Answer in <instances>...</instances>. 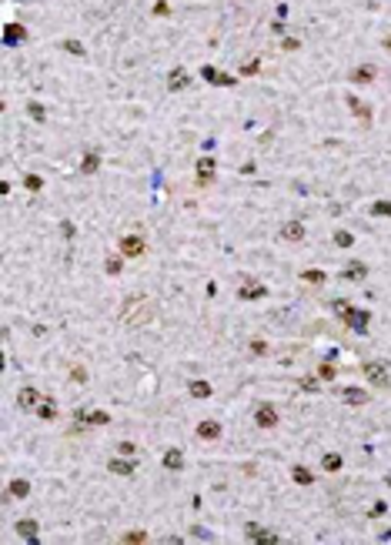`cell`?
Here are the masks:
<instances>
[{
    "label": "cell",
    "mask_w": 391,
    "mask_h": 545,
    "mask_svg": "<svg viewBox=\"0 0 391 545\" xmlns=\"http://www.w3.org/2000/svg\"><path fill=\"white\" fill-rule=\"evenodd\" d=\"M351 107H354V114H358V117H371V107L358 104V101H351Z\"/></svg>",
    "instance_id": "1f68e13d"
},
{
    "label": "cell",
    "mask_w": 391,
    "mask_h": 545,
    "mask_svg": "<svg viewBox=\"0 0 391 545\" xmlns=\"http://www.w3.org/2000/svg\"><path fill=\"white\" fill-rule=\"evenodd\" d=\"M384 485H388V489H391V475H388V478H384Z\"/></svg>",
    "instance_id": "ab89813d"
},
{
    "label": "cell",
    "mask_w": 391,
    "mask_h": 545,
    "mask_svg": "<svg viewBox=\"0 0 391 545\" xmlns=\"http://www.w3.org/2000/svg\"><path fill=\"white\" fill-rule=\"evenodd\" d=\"M341 274H344V278H348V281H365V274H368V268H365V265H361V261H351V265L344 268V271H341Z\"/></svg>",
    "instance_id": "2e32d148"
},
{
    "label": "cell",
    "mask_w": 391,
    "mask_h": 545,
    "mask_svg": "<svg viewBox=\"0 0 391 545\" xmlns=\"http://www.w3.org/2000/svg\"><path fill=\"white\" fill-rule=\"evenodd\" d=\"M120 254H124V258H141L144 254V238H137V234H124V238H120Z\"/></svg>",
    "instance_id": "7a4b0ae2"
},
{
    "label": "cell",
    "mask_w": 391,
    "mask_h": 545,
    "mask_svg": "<svg viewBox=\"0 0 391 545\" xmlns=\"http://www.w3.org/2000/svg\"><path fill=\"white\" fill-rule=\"evenodd\" d=\"M187 392H191L194 398H211V381H204V378H194L191 385H187Z\"/></svg>",
    "instance_id": "9a60e30c"
},
{
    "label": "cell",
    "mask_w": 391,
    "mask_h": 545,
    "mask_svg": "<svg viewBox=\"0 0 391 545\" xmlns=\"http://www.w3.org/2000/svg\"><path fill=\"white\" fill-rule=\"evenodd\" d=\"M24 184H27V191H40V187H44V181H40L37 174H30V177H24Z\"/></svg>",
    "instance_id": "83f0119b"
},
{
    "label": "cell",
    "mask_w": 391,
    "mask_h": 545,
    "mask_svg": "<svg viewBox=\"0 0 391 545\" xmlns=\"http://www.w3.org/2000/svg\"><path fill=\"white\" fill-rule=\"evenodd\" d=\"M371 214H378V217H391V201H375V204H371Z\"/></svg>",
    "instance_id": "484cf974"
},
{
    "label": "cell",
    "mask_w": 391,
    "mask_h": 545,
    "mask_svg": "<svg viewBox=\"0 0 391 545\" xmlns=\"http://www.w3.org/2000/svg\"><path fill=\"white\" fill-rule=\"evenodd\" d=\"M107 468H111L114 475H134V468H137V462H134V455H124V458H111L107 462Z\"/></svg>",
    "instance_id": "277c9868"
},
{
    "label": "cell",
    "mask_w": 391,
    "mask_h": 545,
    "mask_svg": "<svg viewBox=\"0 0 391 545\" xmlns=\"http://www.w3.org/2000/svg\"><path fill=\"white\" fill-rule=\"evenodd\" d=\"M71 378L74 381H87V368H71Z\"/></svg>",
    "instance_id": "d6a6232c"
},
{
    "label": "cell",
    "mask_w": 391,
    "mask_h": 545,
    "mask_svg": "<svg viewBox=\"0 0 391 545\" xmlns=\"http://www.w3.org/2000/svg\"><path fill=\"white\" fill-rule=\"evenodd\" d=\"M344 405H354V408H358V405H368V392L365 388H344Z\"/></svg>",
    "instance_id": "9c48e42d"
},
{
    "label": "cell",
    "mask_w": 391,
    "mask_h": 545,
    "mask_svg": "<svg viewBox=\"0 0 391 545\" xmlns=\"http://www.w3.org/2000/svg\"><path fill=\"white\" fill-rule=\"evenodd\" d=\"M17 535H24L27 542H40V538H37V522L20 519V522H17Z\"/></svg>",
    "instance_id": "7c38bea8"
},
{
    "label": "cell",
    "mask_w": 391,
    "mask_h": 545,
    "mask_svg": "<svg viewBox=\"0 0 391 545\" xmlns=\"http://www.w3.org/2000/svg\"><path fill=\"white\" fill-rule=\"evenodd\" d=\"M384 512H388V505H384V502H375V508H371V519H381Z\"/></svg>",
    "instance_id": "836d02e7"
},
{
    "label": "cell",
    "mask_w": 391,
    "mask_h": 545,
    "mask_svg": "<svg viewBox=\"0 0 391 545\" xmlns=\"http://www.w3.org/2000/svg\"><path fill=\"white\" fill-rule=\"evenodd\" d=\"M160 462H164V468H171V472H181L184 468V452L181 448H168Z\"/></svg>",
    "instance_id": "8992f818"
},
{
    "label": "cell",
    "mask_w": 391,
    "mask_h": 545,
    "mask_svg": "<svg viewBox=\"0 0 391 545\" xmlns=\"http://www.w3.org/2000/svg\"><path fill=\"white\" fill-rule=\"evenodd\" d=\"M27 111H30V117H34V120H44V107H40V104H30Z\"/></svg>",
    "instance_id": "e575fe53"
},
{
    "label": "cell",
    "mask_w": 391,
    "mask_h": 545,
    "mask_svg": "<svg viewBox=\"0 0 391 545\" xmlns=\"http://www.w3.org/2000/svg\"><path fill=\"white\" fill-rule=\"evenodd\" d=\"M384 47H388V50H391V37H388V40H384Z\"/></svg>",
    "instance_id": "f35d334b"
},
{
    "label": "cell",
    "mask_w": 391,
    "mask_h": 545,
    "mask_svg": "<svg viewBox=\"0 0 391 545\" xmlns=\"http://www.w3.org/2000/svg\"><path fill=\"white\" fill-rule=\"evenodd\" d=\"M341 455H338V452H328L324 458H321V468H324V472H341Z\"/></svg>",
    "instance_id": "e0dca14e"
},
{
    "label": "cell",
    "mask_w": 391,
    "mask_h": 545,
    "mask_svg": "<svg viewBox=\"0 0 391 545\" xmlns=\"http://www.w3.org/2000/svg\"><path fill=\"white\" fill-rule=\"evenodd\" d=\"M64 50H71V54H84V44H80V40H64Z\"/></svg>",
    "instance_id": "f1b7e54d"
},
{
    "label": "cell",
    "mask_w": 391,
    "mask_h": 545,
    "mask_svg": "<svg viewBox=\"0 0 391 545\" xmlns=\"http://www.w3.org/2000/svg\"><path fill=\"white\" fill-rule=\"evenodd\" d=\"M281 238L284 241H301L304 238V225L301 221H287V225L281 228Z\"/></svg>",
    "instance_id": "30bf717a"
},
{
    "label": "cell",
    "mask_w": 391,
    "mask_h": 545,
    "mask_svg": "<svg viewBox=\"0 0 391 545\" xmlns=\"http://www.w3.org/2000/svg\"><path fill=\"white\" fill-rule=\"evenodd\" d=\"M335 244H338V248H351V244H354V234H351V231H335Z\"/></svg>",
    "instance_id": "cb8c5ba5"
},
{
    "label": "cell",
    "mask_w": 391,
    "mask_h": 545,
    "mask_svg": "<svg viewBox=\"0 0 391 545\" xmlns=\"http://www.w3.org/2000/svg\"><path fill=\"white\" fill-rule=\"evenodd\" d=\"M304 281H314V284H324V271H304Z\"/></svg>",
    "instance_id": "f546056e"
},
{
    "label": "cell",
    "mask_w": 391,
    "mask_h": 545,
    "mask_svg": "<svg viewBox=\"0 0 391 545\" xmlns=\"http://www.w3.org/2000/svg\"><path fill=\"white\" fill-rule=\"evenodd\" d=\"M4 40H7V44H20V40H27V30L20 24H10L7 34H4Z\"/></svg>",
    "instance_id": "d6986e66"
},
{
    "label": "cell",
    "mask_w": 391,
    "mask_h": 545,
    "mask_svg": "<svg viewBox=\"0 0 391 545\" xmlns=\"http://www.w3.org/2000/svg\"><path fill=\"white\" fill-rule=\"evenodd\" d=\"M375 77H378V71H375V64H361V67H358V71H354V74H351V80H354V84H371V80H375Z\"/></svg>",
    "instance_id": "8fae6325"
},
{
    "label": "cell",
    "mask_w": 391,
    "mask_h": 545,
    "mask_svg": "<svg viewBox=\"0 0 391 545\" xmlns=\"http://www.w3.org/2000/svg\"><path fill=\"white\" fill-rule=\"evenodd\" d=\"M365 375L371 378L378 388H388V371H384V365H365Z\"/></svg>",
    "instance_id": "ba28073f"
},
{
    "label": "cell",
    "mask_w": 391,
    "mask_h": 545,
    "mask_svg": "<svg viewBox=\"0 0 391 545\" xmlns=\"http://www.w3.org/2000/svg\"><path fill=\"white\" fill-rule=\"evenodd\" d=\"M301 388L304 392H318V381L314 378H301Z\"/></svg>",
    "instance_id": "d590c367"
},
{
    "label": "cell",
    "mask_w": 391,
    "mask_h": 545,
    "mask_svg": "<svg viewBox=\"0 0 391 545\" xmlns=\"http://www.w3.org/2000/svg\"><path fill=\"white\" fill-rule=\"evenodd\" d=\"M10 495H17V498H27V495H30V482H24V478H14V482H10Z\"/></svg>",
    "instance_id": "ffe728a7"
},
{
    "label": "cell",
    "mask_w": 391,
    "mask_h": 545,
    "mask_svg": "<svg viewBox=\"0 0 391 545\" xmlns=\"http://www.w3.org/2000/svg\"><path fill=\"white\" fill-rule=\"evenodd\" d=\"M254 422L261 428H274L278 425V408H274V405H261V408L254 411Z\"/></svg>",
    "instance_id": "3957f363"
},
{
    "label": "cell",
    "mask_w": 391,
    "mask_h": 545,
    "mask_svg": "<svg viewBox=\"0 0 391 545\" xmlns=\"http://www.w3.org/2000/svg\"><path fill=\"white\" fill-rule=\"evenodd\" d=\"M248 535H251V542H257V545H274L278 542V535L268 532V529H261V525H248Z\"/></svg>",
    "instance_id": "5b68a950"
},
{
    "label": "cell",
    "mask_w": 391,
    "mask_h": 545,
    "mask_svg": "<svg viewBox=\"0 0 391 545\" xmlns=\"http://www.w3.org/2000/svg\"><path fill=\"white\" fill-rule=\"evenodd\" d=\"M107 274H120V261H117V258H111V261H107Z\"/></svg>",
    "instance_id": "8d00e7d4"
},
{
    "label": "cell",
    "mask_w": 391,
    "mask_h": 545,
    "mask_svg": "<svg viewBox=\"0 0 391 545\" xmlns=\"http://www.w3.org/2000/svg\"><path fill=\"white\" fill-rule=\"evenodd\" d=\"M34 401H37V392H34V388H20L17 405H20V408H34Z\"/></svg>",
    "instance_id": "44dd1931"
},
{
    "label": "cell",
    "mask_w": 391,
    "mask_h": 545,
    "mask_svg": "<svg viewBox=\"0 0 391 545\" xmlns=\"http://www.w3.org/2000/svg\"><path fill=\"white\" fill-rule=\"evenodd\" d=\"M187 84H191V74H187V71H181V67L171 71V77H168V87L171 90H181V87H187Z\"/></svg>",
    "instance_id": "4fadbf2b"
},
{
    "label": "cell",
    "mask_w": 391,
    "mask_h": 545,
    "mask_svg": "<svg viewBox=\"0 0 391 545\" xmlns=\"http://www.w3.org/2000/svg\"><path fill=\"white\" fill-rule=\"evenodd\" d=\"M291 478H295L298 485H314V475L308 472L304 465H295V468H291Z\"/></svg>",
    "instance_id": "ac0fdd59"
},
{
    "label": "cell",
    "mask_w": 391,
    "mask_h": 545,
    "mask_svg": "<svg viewBox=\"0 0 391 545\" xmlns=\"http://www.w3.org/2000/svg\"><path fill=\"white\" fill-rule=\"evenodd\" d=\"M117 452H120V455H134V452H137V445H134V441H120V445H117Z\"/></svg>",
    "instance_id": "4dcf8cb0"
},
{
    "label": "cell",
    "mask_w": 391,
    "mask_h": 545,
    "mask_svg": "<svg viewBox=\"0 0 391 545\" xmlns=\"http://www.w3.org/2000/svg\"><path fill=\"white\" fill-rule=\"evenodd\" d=\"M198 174H201V181H208V177H214V161H198Z\"/></svg>",
    "instance_id": "7402d4cb"
},
{
    "label": "cell",
    "mask_w": 391,
    "mask_h": 545,
    "mask_svg": "<svg viewBox=\"0 0 391 545\" xmlns=\"http://www.w3.org/2000/svg\"><path fill=\"white\" fill-rule=\"evenodd\" d=\"M198 438L201 441H217V438H221V425H217V422H201V425H198Z\"/></svg>",
    "instance_id": "52a82bcc"
},
{
    "label": "cell",
    "mask_w": 391,
    "mask_h": 545,
    "mask_svg": "<svg viewBox=\"0 0 391 545\" xmlns=\"http://www.w3.org/2000/svg\"><path fill=\"white\" fill-rule=\"evenodd\" d=\"M120 542H127V545L134 542V545H141V542H147V535H144V532H127V535L120 538Z\"/></svg>",
    "instance_id": "4316f807"
},
{
    "label": "cell",
    "mask_w": 391,
    "mask_h": 545,
    "mask_svg": "<svg viewBox=\"0 0 391 545\" xmlns=\"http://www.w3.org/2000/svg\"><path fill=\"white\" fill-rule=\"evenodd\" d=\"M97 168H101V157H97V154H87V157H84V164H80V171H84V174H94Z\"/></svg>",
    "instance_id": "603a6c76"
},
{
    "label": "cell",
    "mask_w": 391,
    "mask_h": 545,
    "mask_svg": "<svg viewBox=\"0 0 391 545\" xmlns=\"http://www.w3.org/2000/svg\"><path fill=\"white\" fill-rule=\"evenodd\" d=\"M251 351H254V355H264V351H268V345H261V341H251Z\"/></svg>",
    "instance_id": "74e56055"
},
{
    "label": "cell",
    "mask_w": 391,
    "mask_h": 545,
    "mask_svg": "<svg viewBox=\"0 0 391 545\" xmlns=\"http://www.w3.org/2000/svg\"><path fill=\"white\" fill-rule=\"evenodd\" d=\"M268 295V288L264 284H244V288L238 291V298H244V301H257V298Z\"/></svg>",
    "instance_id": "5bb4252c"
},
{
    "label": "cell",
    "mask_w": 391,
    "mask_h": 545,
    "mask_svg": "<svg viewBox=\"0 0 391 545\" xmlns=\"http://www.w3.org/2000/svg\"><path fill=\"white\" fill-rule=\"evenodd\" d=\"M335 311L341 314V318L348 321V325H351V328L358 331V335H365V331H368V321H371V314H368V311H354V308L348 305V301H338V305H335Z\"/></svg>",
    "instance_id": "6da1fadb"
},
{
    "label": "cell",
    "mask_w": 391,
    "mask_h": 545,
    "mask_svg": "<svg viewBox=\"0 0 391 545\" xmlns=\"http://www.w3.org/2000/svg\"><path fill=\"white\" fill-rule=\"evenodd\" d=\"M37 415H40V418H57V405H54V401H50V398H47V401H40Z\"/></svg>",
    "instance_id": "d4e9b609"
}]
</instances>
